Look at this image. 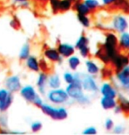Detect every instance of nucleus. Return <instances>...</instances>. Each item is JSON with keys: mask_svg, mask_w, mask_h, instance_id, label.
Listing matches in <instances>:
<instances>
[{"mask_svg": "<svg viewBox=\"0 0 129 135\" xmlns=\"http://www.w3.org/2000/svg\"><path fill=\"white\" fill-rule=\"evenodd\" d=\"M40 109L43 114L51 118L54 120H64L68 118L69 112L64 106L56 107L47 103H43Z\"/></svg>", "mask_w": 129, "mask_h": 135, "instance_id": "f257e3e1", "label": "nucleus"}, {"mask_svg": "<svg viewBox=\"0 0 129 135\" xmlns=\"http://www.w3.org/2000/svg\"><path fill=\"white\" fill-rule=\"evenodd\" d=\"M47 100L54 105H63L69 101V98L64 89H50L46 93Z\"/></svg>", "mask_w": 129, "mask_h": 135, "instance_id": "f03ea898", "label": "nucleus"}, {"mask_svg": "<svg viewBox=\"0 0 129 135\" xmlns=\"http://www.w3.org/2000/svg\"><path fill=\"white\" fill-rule=\"evenodd\" d=\"M118 47V38L114 33H110L106 35V41H104V55L110 61L117 55Z\"/></svg>", "mask_w": 129, "mask_h": 135, "instance_id": "7ed1b4c3", "label": "nucleus"}, {"mask_svg": "<svg viewBox=\"0 0 129 135\" xmlns=\"http://www.w3.org/2000/svg\"><path fill=\"white\" fill-rule=\"evenodd\" d=\"M65 90L69 99H72L74 101L78 100L80 98H82L84 95V90L81 85L80 79H75L73 83L67 85Z\"/></svg>", "mask_w": 129, "mask_h": 135, "instance_id": "20e7f679", "label": "nucleus"}, {"mask_svg": "<svg viewBox=\"0 0 129 135\" xmlns=\"http://www.w3.org/2000/svg\"><path fill=\"white\" fill-rule=\"evenodd\" d=\"M4 88H6L12 94L17 93L22 87V82L20 77L17 75H12L7 76L4 82Z\"/></svg>", "mask_w": 129, "mask_h": 135, "instance_id": "39448f33", "label": "nucleus"}, {"mask_svg": "<svg viewBox=\"0 0 129 135\" xmlns=\"http://www.w3.org/2000/svg\"><path fill=\"white\" fill-rule=\"evenodd\" d=\"M81 85L84 91L95 93L98 90V83L90 74H81Z\"/></svg>", "mask_w": 129, "mask_h": 135, "instance_id": "423d86ee", "label": "nucleus"}, {"mask_svg": "<svg viewBox=\"0 0 129 135\" xmlns=\"http://www.w3.org/2000/svg\"><path fill=\"white\" fill-rule=\"evenodd\" d=\"M118 83L129 93V65L122 67L116 73Z\"/></svg>", "mask_w": 129, "mask_h": 135, "instance_id": "0eeeda50", "label": "nucleus"}, {"mask_svg": "<svg viewBox=\"0 0 129 135\" xmlns=\"http://www.w3.org/2000/svg\"><path fill=\"white\" fill-rule=\"evenodd\" d=\"M20 95L24 100L32 103L34 98H36V96L38 95V91H37L36 88L33 86L32 84H26L25 86H22L20 90Z\"/></svg>", "mask_w": 129, "mask_h": 135, "instance_id": "6e6552de", "label": "nucleus"}, {"mask_svg": "<svg viewBox=\"0 0 129 135\" xmlns=\"http://www.w3.org/2000/svg\"><path fill=\"white\" fill-rule=\"evenodd\" d=\"M76 49H78L80 55L83 58H87L90 55V47H89V40L85 35L82 34L77 39L75 44Z\"/></svg>", "mask_w": 129, "mask_h": 135, "instance_id": "1a4fd4ad", "label": "nucleus"}, {"mask_svg": "<svg viewBox=\"0 0 129 135\" xmlns=\"http://www.w3.org/2000/svg\"><path fill=\"white\" fill-rule=\"evenodd\" d=\"M47 78L48 75L47 72L44 71H40L37 76L35 85H36V90L38 91V93L41 96H45L47 93Z\"/></svg>", "mask_w": 129, "mask_h": 135, "instance_id": "9d476101", "label": "nucleus"}, {"mask_svg": "<svg viewBox=\"0 0 129 135\" xmlns=\"http://www.w3.org/2000/svg\"><path fill=\"white\" fill-rule=\"evenodd\" d=\"M45 60H47L50 62L54 63H61L63 61V58L59 54L57 48L55 47H47L43 51Z\"/></svg>", "mask_w": 129, "mask_h": 135, "instance_id": "9b49d317", "label": "nucleus"}, {"mask_svg": "<svg viewBox=\"0 0 129 135\" xmlns=\"http://www.w3.org/2000/svg\"><path fill=\"white\" fill-rule=\"evenodd\" d=\"M112 28L118 33H123L127 29L128 27V21L127 18L122 15H117L115 16L112 22Z\"/></svg>", "mask_w": 129, "mask_h": 135, "instance_id": "f8f14e48", "label": "nucleus"}, {"mask_svg": "<svg viewBox=\"0 0 129 135\" xmlns=\"http://www.w3.org/2000/svg\"><path fill=\"white\" fill-rule=\"evenodd\" d=\"M57 50L63 58H68L70 55H74L76 52V47L70 43L61 42L57 46Z\"/></svg>", "mask_w": 129, "mask_h": 135, "instance_id": "ddd939ff", "label": "nucleus"}, {"mask_svg": "<svg viewBox=\"0 0 129 135\" xmlns=\"http://www.w3.org/2000/svg\"><path fill=\"white\" fill-rule=\"evenodd\" d=\"M98 90H99V91H100L102 97L112 98H116L118 97V91L116 90V89H115L113 86L109 83H103Z\"/></svg>", "mask_w": 129, "mask_h": 135, "instance_id": "4468645a", "label": "nucleus"}, {"mask_svg": "<svg viewBox=\"0 0 129 135\" xmlns=\"http://www.w3.org/2000/svg\"><path fill=\"white\" fill-rule=\"evenodd\" d=\"M25 65L30 71L39 73L41 71L40 69V61L34 55H30L25 60Z\"/></svg>", "mask_w": 129, "mask_h": 135, "instance_id": "2eb2a0df", "label": "nucleus"}, {"mask_svg": "<svg viewBox=\"0 0 129 135\" xmlns=\"http://www.w3.org/2000/svg\"><path fill=\"white\" fill-rule=\"evenodd\" d=\"M111 61L118 69H121V68L124 66L129 65V58L127 56L119 55V54H117V55L112 59Z\"/></svg>", "mask_w": 129, "mask_h": 135, "instance_id": "dca6fc26", "label": "nucleus"}, {"mask_svg": "<svg viewBox=\"0 0 129 135\" xmlns=\"http://www.w3.org/2000/svg\"><path fill=\"white\" fill-rule=\"evenodd\" d=\"M61 79L58 74H52L48 75L47 78V87L49 89H57L61 88Z\"/></svg>", "mask_w": 129, "mask_h": 135, "instance_id": "f3484780", "label": "nucleus"}, {"mask_svg": "<svg viewBox=\"0 0 129 135\" xmlns=\"http://www.w3.org/2000/svg\"><path fill=\"white\" fill-rule=\"evenodd\" d=\"M116 98H106V97H102L100 99V104L101 107L104 110H113V108L117 105Z\"/></svg>", "mask_w": 129, "mask_h": 135, "instance_id": "a211bd4d", "label": "nucleus"}, {"mask_svg": "<svg viewBox=\"0 0 129 135\" xmlns=\"http://www.w3.org/2000/svg\"><path fill=\"white\" fill-rule=\"evenodd\" d=\"M85 68L88 74H90L91 75L98 74L99 69H99V66L92 60H87L85 61Z\"/></svg>", "mask_w": 129, "mask_h": 135, "instance_id": "6ab92c4d", "label": "nucleus"}, {"mask_svg": "<svg viewBox=\"0 0 129 135\" xmlns=\"http://www.w3.org/2000/svg\"><path fill=\"white\" fill-rule=\"evenodd\" d=\"M80 64H81V60H80L79 56L72 55L69 57H68V65L72 71H77V69L79 68Z\"/></svg>", "mask_w": 129, "mask_h": 135, "instance_id": "aec40b11", "label": "nucleus"}, {"mask_svg": "<svg viewBox=\"0 0 129 135\" xmlns=\"http://www.w3.org/2000/svg\"><path fill=\"white\" fill-rule=\"evenodd\" d=\"M31 55V46L29 43H25L20 48V51L18 53V59L20 61H25L28 56Z\"/></svg>", "mask_w": 129, "mask_h": 135, "instance_id": "412c9836", "label": "nucleus"}, {"mask_svg": "<svg viewBox=\"0 0 129 135\" xmlns=\"http://www.w3.org/2000/svg\"><path fill=\"white\" fill-rule=\"evenodd\" d=\"M74 8L77 12V14L80 15H89L91 12L84 2H76Z\"/></svg>", "mask_w": 129, "mask_h": 135, "instance_id": "4be33fe9", "label": "nucleus"}, {"mask_svg": "<svg viewBox=\"0 0 129 135\" xmlns=\"http://www.w3.org/2000/svg\"><path fill=\"white\" fill-rule=\"evenodd\" d=\"M118 42H119L120 47L121 48L125 50H129V33L126 31L120 33V36Z\"/></svg>", "mask_w": 129, "mask_h": 135, "instance_id": "5701e85b", "label": "nucleus"}, {"mask_svg": "<svg viewBox=\"0 0 129 135\" xmlns=\"http://www.w3.org/2000/svg\"><path fill=\"white\" fill-rule=\"evenodd\" d=\"M12 103H13V94L12 93L4 100L0 101V112L3 113L7 112L10 109V107L12 106Z\"/></svg>", "mask_w": 129, "mask_h": 135, "instance_id": "b1692460", "label": "nucleus"}, {"mask_svg": "<svg viewBox=\"0 0 129 135\" xmlns=\"http://www.w3.org/2000/svg\"><path fill=\"white\" fill-rule=\"evenodd\" d=\"M73 6V0H60L59 2V12H67Z\"/></svg>", "mask_w": 129, "mask_h": 135, "instance_id": "393cba45", "label": "nucleus"}, {"mask_svg": "<svg viewBox=\"0 0 129 135\" xmlns=\"http://www.w3.org/2000/svg\"><path fill=\"white\" fill-rule=\"evenodd\" d=\"M77 20L79 23L84 26V27H90V20L88 17V15H80L77 14Z\"/></svg>", "mask_w": 129, "mask_h": 135, "instance_id": "a878e982", "label": "nucleus"}, {"mask_svg": "<svg viewBox=\"0 0 129 135\" xmlns=\"http://www.w3.org/2000/svg\"><path fill=\"white\" fill-rule=\"evenodd\" d=\"M84 4L87 5L90 11H94L100 6V2L98 0H84Z\"/></svg>", "mask_w": 129, "mask_h": 135, "instance_id": "bb28decb", "label": "nucleus"}, {"mask_svg": "<svg viewBox=\"0 0 129 135\" xmlns=\"http://www.w3.org/2000/svg\"><path fill=\"white\" fill-rule=\"evenodd\" d=\"M63 79L67 84H69V83H72L75 81V75L72 74V73H70V72L67 71L63 74Z\"/></svg>", "mask_w": 129, "mask_h": 135, "instance_id": "cd10ccee", "label": "nucleus"}, {"mask_svg": "<svg viewBox=\"0 0 129 135\" xmlns=\"http://www.w3.org/2000/svg\"><path fill=\"white\" fill-rule=\"evenodd\" d=\"M30 129L33 133H38V132H40L42 129V123L41 121H34L31 124Z\"/></svg>", "mask_w": 129, "mask_h": 135, "instance_id": "c85d7f7f", "label": "nucleus"}, {"mask_svg": "<svg viewBox=\"0 0 129 135\" xmlns=\"http://www.w3.org/2000/svg\"><path fill=\"white\" fill-rule=\"evenodd\" d=\"M8 127V117L7 115L3 112V114L0 115V128H7Z\"/></svg>", "mask_w": 129, "mask_h": 135, "instance_id": "c756f323", "label": "nucleus"}, {"mask_svg": "<svg viewBox=\"0 0 129 135\" xmlns=\"http://www.w3.org/2000/svg\"><path fill=\"white\" fill-rule=\"evenodd\" d=\"M10 94H12V92H10L6 88L0 87V101H3L5 98H7Z\"/></svg>", "mask_w": 129, "mask_h": 135, "instance_id": "7c9ffc66", "label": "nucleus"}, {"mask_svg": "<svg viewBox=\"0 0 129 135\" xmlns=\"http://www.w3.org/2000/svg\"><path fill=\"white\" fill-rule=\"evenodd\" d=\"M43 103H44V101H43V98H42L41 95L38 94V95L36 96V98L34 99L33 102H32V104H33L34 106L40 108V107L41 106V104H43Z\"/></svg>", "mask_w": 129, "mask_h": 135, "instance_id": "2f4dec72", "label": "nucleus"}, {"mask_svg": "<svg viewBox=\"0 0 129 135\" xmlns=\"http://www.w3.org/2000/svg\"><path fill=\"white\" fill-rule=\"evenodd\" d=\"M59 2H60V0H49L51 9L54 12H59Z\"/></svg>", "mask_w": 129, "mask_h": 135, "instance_id": "473e14b6", "label": "nucleus"}, {"mask_svg": "<svg viewBox=\"0 0 129 135\" xmlns=\"http://www.w3.org/2000/svg\"><path fill=\"white\" fill-rule=\"evenodd\" d=\"M90 98H89V96L88 95H84L82 97V98H80L78 100H77L76 102H77L78 104H82V105H86V104H90Z\"/></svg>", "mask_w": 129, "mask_h": 135, "instance_id": "72a5a7b5", "label": "nucleus"}, {"mask_svg": "<svg viewBox=\"0 0 129 135\" xmlns=\"http://www.w3.org/2000/svg\"><path fill=\"white\" fill-rule=\"evenodd\" d=\"M113 126H114V123L112 118H107V119L104 121V127H106L107 131H112Z\"/></svg>", "mask_w": 129, "mask_h": 135, "instance_id": "f704fd0d", "label": "nucleus"}, {"mask_svg": "<svg viewBox=\"0 0 129 135\" xmlns=\"http://www.w3.org/2000/svg\"><path fill=\"white\" fill-rule=\"evenodd\" d=\"M97 133H98V131L94 126H89L83 131V134H96Z\"/></svg>", "mask_w": 129, "mask_h": 135, "instance_id": "c9c22d12", "label": "nucleus"}, {"mask_svg": "<svg viewBox=\"0 0 129 135\" xmlns=\"http://www.w3.org/2000/svg\"><path fill=\"white\" fill-rule=\"evenodd\" d=\"M124 131H125V127L123 126H120V125L113 126V128H112V132H113L114 133H117V134L122 133Z\"/></svg>", "mask_w": 129, "mask_h": 135, "instance_id": "e433bc0d", "label": "nucleus"}, {"mask_svg": "<svg viewBox=\"0 0 129 135\" xmlns=\"http://www.w3.org/2000/svg\"><path fill=\"white\" fill-rule=\"evenodd\" d=\"M118 1V0H101L102 4L104 5H112L115 4Z\"/></svg>", "mask_w": 129, "mask_h": 135, "instance_id": "4c0bfd02", "label": "nucleus"}, {"mask_svg": "<svg viewBox=\"0 0 129 135\" xmlns=\"http://www.w3.org/2000/svg\"><path fill=\"white\" fill-rule=\"evenodd\" d=\"M12 1L14 3H18V4H21V3L26 1V0H12Z\"/></svg>", "mask_w": 129, "mask_h": 135, "instance_id": "58836bf2", "label": "nucleus"}, {"mask_svg": "<svg viewBox=\"0 0 129 135\" xmlns=\"http://www.w3.org/2000/svg\"><path fill=\"white\" fill-rule=\"evenodd\" d=\"M0 87H1V82H0Z\"/></svg>", "mask_w": 129, "mask_h": 135, "instance_id": "ea45409f", "label": "nucleus"}]
</instances>
